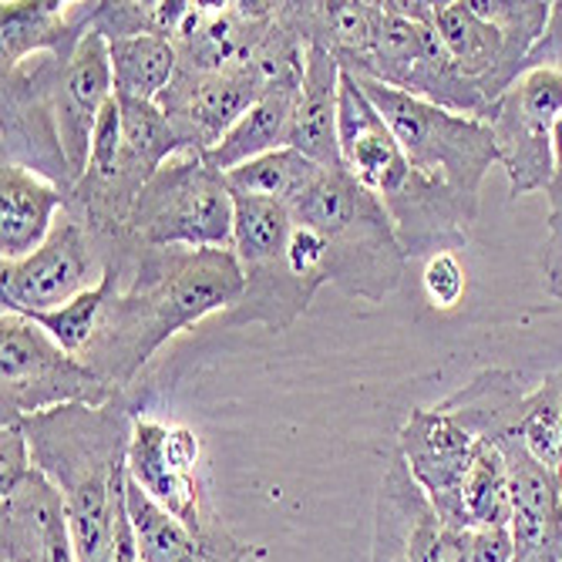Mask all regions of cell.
I'll use <instances>...</instances> for the list:
<instances>
[{
  "label": "cell",
  "mask_w": 562,
  "mask_h": 562,
  "mask_svg": "<svg viewBox=\"0 0 562 562\" xmlns=\"http://www.w3.org/2000/svg\"><path fill=\"white\" fill-rule=\"evenodd\" d=\"M109 296L98 334L81 361L128 394L142 368L176 334L229 314L243 296V267L233 249H148L125 270H105Z\"/></svg>",
  "instance_id": "1"
},
{
  "label": "cell",
  "mask_w": 562,
  "mask_h": 562,
  "mask_svg": "<svg viewBox=\"0 0 562 562\" xmlns=\"http://www.w3.org/2000/svg\"><path fill=\"white\" fill-rule=\"evenodd\" d=\"M128 394L109 404H68L24 418L34 469L58 488L78 562H112L125 513L128 441L135 425Z\"/></svg>",
  "instance_id": "2"
},
{
  "label": "cell",
  "mask_w": 562,
  "mask_h": 562,
  "mask_svg": "<svg viewBox=\"0 0 562 562\" xmlns=\"http://www.w3.org/2000/svg\"><path fill=\"white\" fill-rule=\"evenodd\" d=\"M340 162L387 210L407 260H431L469 243L475 213L422 179L350 71L340 81Z\"/></svg>",
  "instance_id": "3"
},
{
  "label": "cell",
  "mask_w": 562,
  "mask_h": 562,
  "mask_svg": "<svg viewBox=\"0 0 562 562\" xmlns=\"http://www.w3.org/2000/svg\"><path fill=\"white\" fill-rule=\"evenodd\" d=\"M290 210L324 236L327 283L368 303H384L397 290L407 249L387 210L347 169H324Z\"/></svg>",
  "instance_id": "4"
},
{
  "label": "cell",
  "mask_w": 562,
  "mask_h": 562,
  "mask_svg": "<svg viewBox=\"0 0 562 562\" xmlns=\"http://www.w3.org/2000/svg\"><path fill=\"white\" fill-rule=\"evenodd\" d=\"M357 81H361V88L374 101V109L394 132L412 169L479 216L482 182L488 169L498 166L488 122L438 109L431 101L394 91L381 81H368V78Z\"/></svg>",
  "instance_id": "5"
},
{
  "label": "cell",
  "mask_w": 562,
  "mask_h": 562,
  "mask_svg": "<svg viewBox=\"0 0 562 562\" xmlns=\"http://www.w3.org/2000/svg\"><path fill=\"white\" fill-rule=\"evenodd\" d=\"M236 199L206 156L179 151L138 192L128 236L148 249H233Z\"/></svg>",
  "instance_id": "6"
},
{
  "label": "cell",
  "mask_w": 562,
  "mask_h": 562,
  "mask_svg": "<svg viewBox=\"0 0 562 562\" xmlns=\"http://www.w3.org/2000/svg\"><path fill=\"white\" fill-rule=\"evenodd\" d=\"M552 4H519V0H438L431 4L435 31L488 105L513 85L546 34Z\"/></svg>",
  "instance_id": "7"
},
{
  "label": "cell",
  "mask_w": 562,
  "mask_h": 562,
  "mask_svg": "<svg viewBox=\"0 0 562 562\" xmlns=\"http://www.w3.org/2000/svg\"><path fill=\"white\" fill-rule=\"evenodd\" d=\"M353 78L381 81L394 91L472 119H485L492 109L445 50L431 21V0H387L374 58Z\"/></svg>",
  "instance_id": "8"
},
{
  "label": "cell",
  "mask_w": 562,
  "mask_h": 562,
  "mask_svg": "<svg viewBox=\"0 0 562 562\" xmlns=\"http://www.w3.org/2000/svg\"><path fill=\"white\" fill-rule=\"evenodd\" d=\"M115 397L122 394L34 321L0 317V422H24L68 404L98 407Z\"/></svg>",
  "instance_id": "9"
},
{
  "label": "cell",
  "mask_w": 562,
  "mask_h": 562,
  "mask_svg": "<svg viewBox=\"0 0 562 562\" xmlns=\"http://www.w3.org/2000/svg\"><path fill=\"white\" fill-rule=\"evenodd\" d=\"M559 115L562 71L555 68H526L488 109L485 122L513 199L552 186V125Z\"/></svg>",
  "instance_id": "10"
},
{
  "label": "cell",
  "mask_w": 562,
  "mask_h": 562,
  "mask_svg": "<svg viewBox=\"0 0 562 562\" xmlns=\"http://www.w3.org/2000/svg\"><path fill=\"white\" fill-rule=\"evenodd\" d=\"M105 280V263L88 229L61 213L50 236L24 260H0V306L4 314L34 317L58 311Z\"/></svg>",
  "instance_id": "11"
},
{
  "label": "cell",
  "mask_w": 562,
  "mask_h": 562,
  "mask_svg": "<svg viewBox=\"0 0 562 562\" xmlns=\"http://www.w3.org/2000/svg\"><path fill=\"white\" fill-rule=\"evenodd\" d=\"M24 68L41 85L50 112L58 122V135L65 145V156L81 179L91 156V135L94 125L105 112V105L115 98V78H112V58L109 41L101 34H88L71 58L37 55L24 61ZM8 75V71H4Z\"/></svg>",
  "instance_id": "12"
},
{
  "label": "cell",
  "mask_w": 562,
  "mask_h": 562,
  "mask_svg": "<svg viewBox=\"0 0 562 562\" xmlns=\"http://www.w3.org/2000/svg\"><path fill=\"white\" fill-rule=\"evenodd\" d=\"M475 445L479 438L472 428L445 407V401L435 407H412L397 435V454L404 458L407 472L435 505L438 519L454 529H469L462 513V482Z\"/></svg>",
  "instance_id": "13"
},
{
  "label": "cell",
  "mask_w": 562,
  "mask_h": 562,
  "mask_svg": "<svg viewBox=\"0 0 562 562\" xmlns=\"http://www.w3.org/2000/svg\"><path fill=\"white\" fill-rule=\"evenodd\" d=\"M267 88L270 81L252 68H236V71L179 68L176 81L159 98V109L172 122L182 151L206 156L257 105Z\"/></svg>",
  "instance_id": "14"
},
{
  "label": "cell",
  "mask_w": 562,
  "mask_h": 562,
  "mask_svg": "<svg viewBox=\"0 0 562 562\" xmlns=\"http://www.w3.org/2000/svg\"><path fill=\"white\" fill-rule=\"evenodd\" d=\"M169 422L151 418V415H135L132 425V441H128V479L156 502L166 513H172L179 522H186L195 532H220L226 529L220 513L213 508L210 485L202 472L182 469L169 454L166 445Z\"/></svg>",
  "instance_id": "15"
},
{
  "label": "cell",
  "mask_w": 562,
  "mask_h": 562,
  "mask_svg": "<svg viewBox=\"0 0 562 562\" xmlns=\"http://www.w3.org/2000/svg\"><path fill=\"white\" fill-rule=\"evenodd\" d=\"M0 562H78L65 502L37 469L0 495Z\"/></svg>",
  "instance_id": "16"
},
{
  "label": "cell",
  "mask_w": 562,
  "mask_h": 562,
  "mask_svg": "<svg viewBox=\"0 0 562 562\" xmlns=\"http://www.w3.org/2000/svg\"><path fill=\"white\" fill-rule=\"evenodd\" d=\"M91 8L94 4H61V0H4L0 4L4 71H14L37 55L71 58L91 34Z\"/></svg>",
  "instance_id": "17"
},
{
  "label": "cell",
  "mask_w": 562,
  "mask_h": 562,
  "mask_svg": "<svg viewBox=\"0 0 562 562\" xmlns=\"http://www.w3.org/2000/svg\"><path fill=\"white\" fill-rule=\"evenodd\" d=\"M125 508L142 562H249L252 555V546L239 542L229 529H189L162 505L151 502L132 479L125 482Z\"/></svg>",
  "instance_id": "18"
},
{
  "label": "cell",
  "mask_w": 562,
  "mask_h": 562,
  "mask_svg": "<svg viewBox=\"0 0 562 562\" xmlns=\"http://www.w3.org/2000/svg\"><path fill=\"white\" fill-rule=\"evenodd\" d=\"M340 81L344 68L324 47H306L303 81L290 128V148L324 169H344L340 162Z\"/></svg>",
  "instance_id": "19"
},
{
  "label": "cell",
  "mask_w": 562,
  "mask_h": 562,
  "mask_svg": "<svg viewBox=\"0 0 562 562\" xmlns=\"http://www.w3.org/2000/svg\"><path fill=\"white\" fill-rule=\"evenodd\" d=\"M71 195L50 179L24 169H0V260H24L50 236Z\"/></svg>",
  "instance_id": "20"
},
{
  "label": "cell",
  "mask_w": 562,
  "mask_h": 562,
  "mask_svg": "<svg viewBox=\"0 0 562 562\" xmlns=\"http://www.w3.org/2000/svg\"><path fill=\"white\" fill-rule=\"evenodd\" d=\"M300 81L303 78H286V81H273L260 101L252 105L233 128L229 135L206 151V162L213 169H220L223 176L270 156L277 148H290V128H293V112H296V94H300Z\"/></svg>",
  "instance_id": "21"
},
{
  "label": "cell",
  "mask_w": 562,
  "mask_h": 562,
  "mask_svg": "<svg viewBox=\"0 0 562 562\" xmlns=\"http://www.w3.org/2000/svg\"><path fill=\"white\" fill-rule=\"evenodd\" d=\"M109 58H112V78L119 98L159 101L162 91L179 75L176 44L156 34L109 41Z\"/></svg>",
  "instance_id": "22"
},
{
  "label": "cell",
  "mask_w": 562,
  "mask_h": 562,
  "mask_svg": "<svg viewBox=\"0 0 562 562\" xmlns=\"http://www.w3.org/2000/svg\"><path fill=\"white\" fill-rule=\"evenodd\" d=\"M462 513L469 529H508L513 522V485L505 454L495 441L479 438L469 475L462 482Z\"/></svg>",
  "instance_id": "23"
},
{
  "label": "cell",
  "mask_w": 562,
  "mask_h": 562,
  "mask_svg": "<svg viewBox=\"0 0 562 562\" xmlns=\"http://www.w3.org/2000/svg\"><path fill=\"white\" fill-rule=\"evenodd\" d=\"M324 166L300 156L296 148H277L270 156H260L226 172V182L233 195H263V199L283 202V206H293V202L314 186Z\"/></svg>",
  "instance_id": "24"
},
{
  "label": "cell",
  "mask_w": 562,
  "mask_h": 562,
  "mask_svg": "<svg viewBox=\"0 0 562 562\" xmlns=\"http://www.w3.org/2000/svg\"><path fill=\"white\" fill-rule=\"evenodd\" d=\"M516 435L536 462L562 479V374L546 378L526 394Z\"/></svg>",
  "instance_id": "25"
},
{
  "label": "cell",
  "mask_w": 562,
  "mask_h": 562,
  "mask_svg": "<svg viewBox=\"0 0 562 562\" xmlns=\"http://www.w3.org/2000/svg\"><path fill=\"white\" fill-rule=\"evenodd\" d=\"M105 296H109V283L101 280L98 286L85 290L71 303L58 306V311L34 314L27 321H34L47 337H55L68 353H75L81 361L85 350L91 347V340L98 334V321H101V311H105Z\"/></svg>",
  "instance_id": "26"
},
{
  "label": "cell",
  "mask_w": 562,
  "mask_h": 562,
  "mask_svg": "<svg viewBox=\"0 0 562 562\" xmlns=\"http://www.w3.org/2000/svg\"><path fill=\"white\" fill-rule=\"evenodd\" d=\"M422 286H425V296L435 311H451V306L462 303L469 277H465V267L458 263L454 252H438V257L425 260Z\"/></svg>",
  "instance_id": "27"
},
{
  "label": "cell",
  "mask_w": 562,
  "mask_h": 562,
  "mask_svg": "<svg viewBox=\"0 0 562 562\" xmlns=\"http://www.w3.org/2000/svg\"><path fill=\"white\" fill-rule=\"evenodd\" d=\"M34 472L24 422H0V495Z\"/></svg>",
  "instance_id": "28"
},
{
  "label": "cell",
  "mask_w": 562,
  "mask_h": 562,
  "mask_svg": "<svg viewBox=\"0 0 562 562\" xmlns=\"http://www.w3.org/2000/svg\"><path fill=\"white\" fill-rule=\"evenodd\" d=\"M526 68H555V71H562V0L549 8L546 34L532 47Z\"/></svg>",
  "instance_id": "29"
},
{
  "label": "cell",
  "mask_w": 562,
  "mask_h": 562,
  "mask_svg": "<svg viewBox=\"0 0 562 562\" xmlns=\"http://www.w3.org/2000/svg\"><path fill=\"white\" fill-rule=\"evenodd\" d=\"M469 562H516V542L508 529H472Z\"/></svg>",
  "instance_id": "30"
},
{
  "label": "cell",
  "mask_w": 562,
  "mask_h": 562,
  "mask_svg": "<svg viewBox=\"0 0 562 562\" xmlns=\"http://www.w3.org/2000/svg\"><path fill=\"white\" fill-rule=\"evenodd\" d=\"M542 267H546L549 293L562 300V213L559 216H549V243H546Z\"/></svg>",
  "instance_id": "31"
},
{
  "label": "cell",
  "mask_w": 562,
  "mask_h": 562,
  "mask_svg": "<svg viewBox=\"0 0 562 562\" xmlns=\"http://www.w3.org/2000/svg\"><path fill=\"white\" fill-rule=\"evenodd\" d=\"M552 186L546 189L549 202H552V216L562 213V115L552 125Z\"/></svg>",
  "instance_id": "32"
},
{
  "label": "cell",
  "mask_w": 562,
  "mask_h": 562,
  "mask_svg": "<svg viewBox=\"0 0 562 562\" xmlns=\"http://www.w3.org/2000/svg\"><path fill=\"white\" fill-rule=\"evenodd\" d=\"M112 562H142L138 546H135V532H132V519L128 508L119 516V532H115V559Z\"/></svg>",
  "instance_id": "33"
}]
</instances>
